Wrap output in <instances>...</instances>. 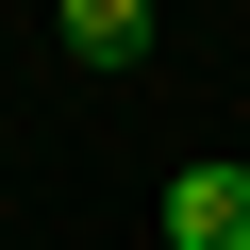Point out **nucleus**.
<instances>
[{
  "label": "nucleus",
  "mask_w": 250,
  "mask_h": 250,
  "mask_svg": "<svg viewBox=\"0 0 250 250\" xmlns=\"http://www.w3.org/2000/svg\"><path fill=\"white\" fill-rule=\"evenodd\" d=\"M67 50H83V67H134V50H150V0H67Z\"/></svg>",
  "instance_id": "f03ea898"
},
{
  "label": "nucleus",
  "mask_w": 250,
  "mask_h": 250,
  "mask_svg": "<svg viewBox=\"0 0 250 250\" xmlns=\"http://www.w3.org/2000/svg\"><path fill=\"white\" fill-rule=\"evenodd\" d=\"M167 250H250V167H217V150H200V167L167 184Z\"/></svg>",
  "instance_id": "f257e3e1"
}]
</instances>
